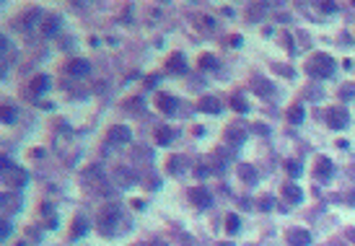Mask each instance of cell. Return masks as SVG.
Returning <instances> with one entry per match:
<instances>
[{
  "instance_id": "1",
  "label": "cell",
  "mask_w": 355,
  "mask_h": 246,
  "mask_svg": "<svg viewBox=\"0 0 355 246\" xmlns=\"http://www.w3.org/2000/svg\"><path fill=\"white\" fill-rule=\"evenodd\" d=\"M337 70V65L335 60L329 57V54H322V52H316L311 54V57L306 60V73L314 78V81H327V78H332Z\"/></svg>"
},
{
  "instance_id": "2",
  "label": "cell",
  "mask_w": 355,
  "mask_h": 246,
  "mask_svg": "<svg viewBox=\"0 0 355 246\" xmlns=\"http://www.w3.org/2000/svg\"><path fill=\"white\" fill-rule=\"evenodd\" d=\"M117 220H119V205H104L99 210L96 226L101 233H112V226H117Z\"/></svg>"
},
{
  "instance_id": "3",
  "label": "cell",
  "mask_w": 355,
  "mask_h": 246,
  "mask_svg": "<svg viewBox=\"0 0 355 246\" xmlns=\"http://www.w3.org/2000/svg\"><path fill=\"white\" fill-rule=\"evenodd\" d=\"M350 122V114H348V109L345 106H332L327 109V125L332 130H342Z\"/></svg>"
},
{
  "instance_id": "4",
  "label": "cell",
  "mask_w": 355,
  "mask_h": 246,
  "mask_svg": "<svg viewBox=\"0 0 355 246\" xmlns=\"http://www.w3.org/2000/svg\"><path fill=\"white\" fill-rule=\"evenodd\" d=\"M285 244L288 246H308L311 244V233H308L306 228H301V226L288 228L285 231Z\"/></svg>"
},
{
  "instance_id": "5",
  "label": "cell",
  "mask_w": 355,
  "mask_h": 246,
  "mask_svg": "<svg viewBox=\"0 0 355 246\" xmlns=\"http://www.w3.org/2000/svg\"><path fill=\"white\" fill-rule=\"evenodd\" d=\"M189 202H192L194 207L205 210V207L213 205V195L208 192V187H192V189H189Z\"/></svg>"
},
{
  "instance_id": "6",
  "label": "cell",
  "mask_w": 355,
  "mask_h": 246,
  "mask_svg": "<svg viewBox=\"0 0 355 246\" xmlns=\"http://www.w3.org/2000/svg\"><path fill=\"white\" fill-rule=\"evenodd\" d=\"M223 140L228 145H241L246 140V127L244 125H238V122H234V125H228L226 132H223Z\"/></svg>"
},
{
  "instance_id": "7",
  "label": "cell",
  "mask_w": 355,
  "mask_h": 246,
  "mask_svg": "<svg viewBox=\"0 0 355 246\" xmlns=\"http://www.w3.org/2000/svg\"><path fill=\"white\" fill-rule=\"evenodd\" d=\"M107 140H109L112 145H124V143L132 140V132H130V127H124V125H114V127H109V132H107Z\"/></svg>"
},
{
  "instance_id": "8",
  "label": "cell",
  "mask_w": 355,
  "mask_h": 246,
  "mask_svg": "<svg viewBox=\"0 0 355 246\" xmlns=\"http://www.w3.org/2000/svg\"><path fill=\"white\" fill-rule=\"evenodd\" d=\"M3 182L10 184V187H24V184L29 182V171H24V169H18V166H13V169L3 171Z\"/></svg>"
},
{
  "instance_id": "9",
  "label": "cell",
  "mask_w": 355,
  "mask_h": 246,
  "mask_svg": "<svg viewBox=\"0 0 355 246\" xmlns=\"http://www.w3.org/2000/svg\"><path fill=\"white\" fill-rule=\"evenodd\" d=\"M251 91H254L257 96H272L275 94V83L272 81H267V78H254V81H251Z\"/></svg>"
},
{
  "instance_id": "10",
  "label": "cell",
  "mask_w": 355,
  "mask_h": 246,
  "mask_svg": "<svg viewBox=\"0 0 355 246\" xmlns=\"http://www.w3.org/2000/svg\"><path fill=\"white\" fill-rule=\"evenodd\" d=\"M283 197H285V202H288V205H301L303 192H301L298 184H285L283 187Z\"/></svg>"
},
{
  "instance_id": "11",
  "label": "cell",
  "mask_w": 355,
  "mask_h": 246,
  "mask_svg": "<svg viewBox=\"0 0 355 246\" xmlns=\"http://www.w3.org/2000/svg\"><path fill=\"white\" fill-rule=\"evenodd\" d=\"M197 109H200V111H205V114H221L223 104H221V101H218V98H215V96H205V98H200Z\"/></svg>"
},
{
  "instance_id": "12",
  "label": "cell",
  "mask_w": 355,
  "mask_h": 246,
  "mask_svg": "<svg viewBox=\"0 0 355 246\" xmlns=\"http://www.w3.org/2000/svg\"><path fill=\"white\" fill-rule=\"evenodd\" d=\"M67 73L70 75H88L91 73V62L83 60V57H75V60L67 62Z\"/></svg>"
},
{
  "instance_id": "13",
  "label": "cell",
  "mask_w": 355,
  "mask_h": 246,
  "mask_svg": "<svg viewBox=\"0 0 355 246\" xmlns=\"http://www.w3.org/2000/svg\"><path fill=\"white\" fill-rule=\"evenodd\" d=\"M156 106L161 109L164 114H174L177 106H179V101H177L174 96H169V94H161V96H158V101H156Z\"/></svg>"
},
{
  "instance_id": "14",
  "label": "cell",
  "mask_w": 355,
  "mask_h": 246,
  "mask_svg": "<svg viewBox=\"0 0 355 246\" xmlns=\"http://www.w3.org/2000/svg\"><path fill=\"white\" fill-rule=\"evenodd\" d=\"M238 179L244 184H257V169L251 163H238Z\"/></svg>"
},
{
  "instance_id": "15",
  "label": "cell",
  "mask_w": 355,
  "mask_h": 246,
  "mask_svg": "<svg viewBox=\"0 0 355 246\" xmlns=\"http://www.w3.org/2000/svg\"><path fill=\"white\" fill-rule=\"evenodd\" d=\"M174 135H177V132L171 130L169 125H158V127H156V145H171Z\"/></svg>"
},
{
  "instance_id": "16",
  "label": "cell",
  "mask_w": 355,
  "mask_h": 246,
  "mask_svg": "<svg viewBox=\"0 0 355 246\" xmlns=\"http://www.w3.org/2000/svg\"><path fill=\"white\" fill-rule=\"evenodd\" d=\"M332 171H335V163H332L329 158H319V161H316V169H314V176H316V179H329Z\"/></svg>"
},
{
  "instance_id": "17",
  "label": "cell",
  "mask_w": 355,
  "mask_h": 246,
  "mask_svg": "<svg viewBox=\"0 0 355 246\" xmlns=\"http://www.w3.org/2000/svg\"><path fill=\"white\" fill-rule=\"evenodd\" d=\"M47 86H50V78L47 75H37V78H31L29 91H31V96H39V94L47 91Z\"/></svg>"
},
{
  "instance_id": "18",
  "label": "cell",
  "mask_w": 355,
  "mask_h": 246,
  "mask_svg": "<svg viewBox=\"0 0 355 246\" xmlns=\"http://www.w3.org/2000/svg\"><path fill=\"white\" fill-rule=\"evenodd\" d=\"M166 70H169V73H187L184 57H181V54H171L169 62H166Z\"/></svg>"
},
{
  "instance_id": "19",
  "label": "cell",
  "mask_w": 355,
  "mask_h": 246,
  "mask_svg": "<svg viewBox=\"0 0 355 246\" xmlns=\"http://www.w3.org/2000/svg\"><path fill=\"white\" fill-rule=\"evenodd\" d=\"M86 231H88V220H86L83 215H78V218L73 220V228H70V239H81Z\"/></svg>"
},
{
  "instance_id": "20",
  "label": "cell",
  "mask_w": 355,
  "mask_h": 246,
  "mask_svg": "<svg viewBox=\"0 0 355 246\" xmlns=\"http://www.w3.org/2000/svg\"><path fill=\"white\" fill-rule=\"evenodd\" d=\"M303 117H306V111H303L301 104H293V106L288 109V122H291V125H301Z\"/></svg>"
},
{
  "instance_id": "21",
  "label": "cell",
  "mask_w": 355,
  "mask_h": 246,
  "mask_svg": "<svg viewBox=\"0 0 355 246\" xmlns=\"http://www.w3.org/2000/svg\"><path fill=\"white\" fill-rule=\"evenodd\" d=\"M169 174H181L184 171V158H181V155H169Z\"/></svg>"
},
{
  "instance_id": "22",
  "label": "cell",
  "mask_w": 355,
  "mask_h": 246,
  "mask_svg": "<svg viewBox=\"0 0 355 246\" xmlns=\"http://www.w3.org/2000/svg\"><path fill=\"white\" fill-rule=\"evenodd\" d=\"M55 31H57V16H44V21H42V34L50 37V34H55Z\"/></svg>"
},
{
  "instance_id": "23",
  "label": "cell",
  "mask_w": 355,
  "mask_h": 246,
  "mask_svg": "<svg viewBox=\"0 0 355 246\" xmlns=\"http://www.w3.org/2000/svg\"><path fill=\"white\" fill-rule=\"evenodd\" d=\"M238 228H241V220H238V215H236V212H231V215H226V231L231 233V236H234V233H238Z\"/></svg>"
},
{
  "instance_id": "24",
  "label": "cell",
  "mask_w": 355,
  "mask_h": 246,
  "mask_svg": "<svg viewBox=\"0 0 355 246\" xmlns=\"http://www.w3.org/2000/svg\"><path fill=\"white\" fill-rule=\"evenodd\" d=\"M0 117H3V125H13V122H16V109L8 106V104H3V109H0Z\"/></svg>"
},
{
  "instance_id": "25",
  "label": "cell",
  "mask_w": 355,
  "mask_h": 246,
  "mask_svg": "<svg viewBox=\"0 0 355 246\" xmlns=\"http://www.w3.org/2000/svg\"><path fill=\"white\" fill-rule=\"evenodd\" d=\"M200 68L215 70V68H218V57H215V54H202V57H200Z\"/></svg>"
},
{
  "instance_id": "26",
  "label": "cell",
  "mask_w": 355,
  "mask_h": 246,
  "mask_svg": "<svg viewBox=\"0 0 355 246\" xmlns=\"http://www.w3.org/2000/svg\"><path fill=\"white\" fill-rule=\"evenodd\" d=\"M285 171H288L293 179H296V176H301V171H303V169H301V161L288 158V161H285Z\"/></svg>"
},
{
  "instance_id": "27",
  "label": "cell",
  "mask_w": 355,
  "mask_h": 246,
  "mask_svg": "<svg viewBox=\"0 0 355 246\" xmlns=\"http://www.w3.org/2000/svg\"><path fill=\"white\" fill-rule=\"evenodd\" d=\"M231 109L238 111V114H246V111H249V104L244 101L241 96H234V98H231Z\"/></svg>"
},
{
  "instance_id": "28",
  "label": "cell",
  "mask_w": 355,
  "mask_h": 246,
  "mask_svg": "<svg viewBox=\"0 0 355 246\" xmlns=\"http://www.w3.org/2000/svg\"><path fill=\"white\" fill-rule=\"evenodd\" d=\"M265 8H267V5H257V3H251V5H249V21H259V16L265 13Z\"/></svg>"
},
{
  "instance_id": "29",
  "label": "cell",
  "mask_w": 355,
  "mask_h": 246,
  "mask_svg": "<svg viewBox=\"0 0 355 246\" xmlns=\"http://www.w3.org/2000/svg\"><path fill=\"white\" fill-rule=\"evenodd\" d=\"M355 96V86H345V88H340V98L342 101H348V98Z\"/></svg>"
},
{
  "instance_id": "30",
  "label": "cell",
  "mask_w": 355,
  "mask_h": 246,
  "mask_svg": "<svg viewBox=\"0 0 355 246\" xmlns=\"http://www.w3.org/2000/svg\"><path fill=\"white\" fill-rule=\"evenodd\" d=\"M272 202H275V199H272L270 195H265V197H262L257 205H259V210H265V212H267V210H272Z\"/></svg>"
},
{
  "instance_id": "31",
  "label": "cell",
  "mask_w": 355,
  "mask_h": 246,
  "mask_svg": "<svg viewBox=\"0 0 355 246\" xmlns=\"http://www.w3.org/2000/svg\"><path fill=\"white\" fill-rule=\"evenodd\" d=\"M10 231H13V226H10V223L8 220H3V231H0V236H3V241L10 236Z\"/></svg>"
},
{
  "instance_id": "32",
  "label": "cell",
  "mask_w": 355,
  "mask_h": 246,
  "mask_svg": "<svg viewBox=\"0 0 355 246\" xmlns=\"http://www.w3.org/2000/svg\"><path fill=\"white\" fill-rule=\"evenodd\" d=\"M272 68L278 70V73H283V75H288V78L293 75V70H291V68H285V65H272Z\"/></svg>"
},
{
  "instance_id": "33",
  "label": "cell",
  "mask_w": 355,
  "mask_h": 246,
  "mask_svg": "<svg viewBox=\"0 0 355 246\" xmlns=\"http://www.w3.org/2000/svg\"><path fill=\"white\" fill-rule=\"evenodd\" d=\"M322 10H327V13H332V10H337V5H335V3H324V5H322Z\"/></svg>"
},
{
  "instance_id": "34",
  "label": "cell",
  "mask_w": 355,
  "mask_h": 246,
  "mask_svg": "<svg viewBox=\"0 0 355 246\" xmlns=\"http://www.w3.org/2000/svg\"><path fill=\"white\" fill-rule=\"evenodd\" d=\"M181 246H192V244H189V241H187V239H184V244H181Z\"/></svg>"
},
{
  "instance_id": "35",
  "label": "cell",
  "mask_w": 355,
  "mask_h": 246,
  "mask_svg": "<svg viewBox=\"0 0 355 246\" xmlns=\"http://www.w3.org/2000/svg\"><path fill=\"white\" fill-rule=\"evenodd\" d=\"M218 246H231V244H218Z\"/></svg>"
}]
</instances>
